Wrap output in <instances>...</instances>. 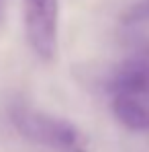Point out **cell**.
Instances as JSON below:
<instances>
[{
    "mask_svg": "<svg viewBox=\"0 0 149 152\" xmlns=\"http://www.w3.org/2000/svg\"><path fill=\"white\" fill-rule=\"evenodd\" d=\"M12 124L23 138L39 146L55 152H90L88 136L76 124L53 113L23 105L12 111Z\"/></svg>",
    "mask_w": 149,
    "mask_h": 152,
    "instance_id": "6da1fadb",
    "label": "cell"
},
{
    "mask_svg": "<svg viewBox=\"0 0 149 152\" xmlns=\"http://www.w3.org/2000/svg\"><path fill=\"white\" fill-rule=\"evenodd\" d=\"M112 95L149 99V43H145L117 70L112 80Z\"/></svg>",
    "mask_w": 149,
    "mask_h": 152,
    "instance_id": "3957f363",
    "label": "cell"
},
{
    "mask_svg": "<svg viewBox=\"0 0 149 152\" xmlns=\"http://www.w3.org/2000/svg\"><path fill=\"white\" fill-rule=\"evenodd\" d=\"M23 23L35 56L53 62L59 50V0H23Z\"/></svg>",
    "mask_w": 149,
    "mask_h": 152,
    "instance_id": "7a4b0ae2",
    "label": "cell"
},
{
    "mask_svg": "<svg viewBox=\"0 0 149 152\" xmlns=\"http://www.w3.org/2000/svg\"><path fill=\"white\" fill-rule=\"evenodd\" d=\"M112 113L127 129H133V132L149 129V99L131 97V95H114Z\"/></svg>",
    "mask_w": 149,
    "mask_h": 152,
    "instance_id": "277c9868",
    "label": "cell"
},
{
    "mask_svg": "<svg viewBox=\"0 0 149 152\" xmlns=\"http://www.w3.org/2000/svg\"><path fill=\"white\" fill-rule=\"evenodd\" d=\"M123 21L129 25L149 23V0H137L133 6H129L123 15Z\"/></svg>",
    "mask_w": 149,
    "mask_h": 152,
    "instance_id": "5b68a950",
    "label": "cell"
},
{
    "mask_svg": "<svg viewBox=\"0 0 149 152\" xmlns=\"http://www.w3.org/2000/svg\"><path fill=\"white\" fill-rule=\"evenodd\" d=\"M0 12H2V0H0Z\"/></svg>",
    "mask_w": 149,
    "mask_h": 152,
    "instance_id": "8992f818",
    "label": "cell"
}]
</instances>
